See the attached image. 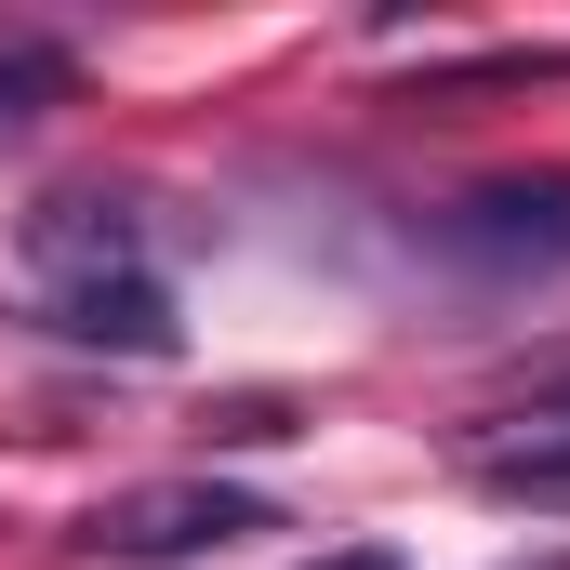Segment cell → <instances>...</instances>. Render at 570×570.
<instances>
[{
    "instance_id": "cell-3",
    "label": "cell",
    "mask_w": 570,
    "mask_h": 570,
    "mask_svg": "<svg viewBox=\"0 0 570 570\" xmlns=\"http://www.w3.org/2000/svg\"><path fill=\"white\" fill-rule=\"evenodd\" d=\"M107 279H159L134 199H40L27 213V292H107Z\"/></svg>"
},
{
    "instance_id": "cell-2",
    "label": "cell",
    "mask_w": 570,
    "mask_h": 570,
    "mask_svg": "<svg viewBox=\"0 0 570 570\" xmlns=\"http://www.w3.org/2000/svg\"><path fill=\"white\" fill-rule=\"evenodd\" d=\"M464 279H570V173H491L425 226Z\"/></svg>"
},
{
    "instance_id": "cell-1",
    "label": "cell",
    "mask_w": 570,
    "mask_h": 570,
    "mask_svg": "<svg viewBox=\"0 0 570 570\" xmlns=\"http://www.w3.org/2000/svg\"><path fill=\"white\" fill-rule=\"evenodd\" d=\"M239 531H279V504L239 491V478H134V491H107L67 544L107 558V570H186V558H226Z\"/></svg>"
},
{
    "instance_id": "cell-4",
    "label": "cell",
    "mask_w": 570,
    "mask_h": 570,
    "mask_svg": "<svg viewBox=\"0 0 570 570\" xmlns=\"http://www.w3.org/2000/svg\"><path fill=\"white\" fill-rule=\"evenodd\" d=\"M40 332H67V345H120V358H173V279L40 292Z\"/></svg>"
},
{
    "instance_id": "cell-5",
    "label": "cell",
    "mask_w": 570,
    "mask_h": 570,
    "mask_svg": "<svg viewBox=\"0 0 570 570\" xmlns=\"http://www.w3.org/2000/svg\"><path fill=\"white\" fill-rule=\"evenodd\" d=\"M67 80H80V53H67L53 27H0V120H40V107H67Z\"/></svg>"
},
{
    "instance_id": "cell-6",
    "label": "cell",
    "mask_w": 570,
    "mask_h": 570,
    "mask_svg": "<svg viewBox=\"0 0 570 570\" xmlns=\"http://www.w3.org/2000/svg\"><path fill=\"white\" fill-rule=\"evenodd\" d=\"M305 570H399L385 544H345V558H305Z\"/></svg>"
}]
</instances>
